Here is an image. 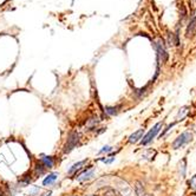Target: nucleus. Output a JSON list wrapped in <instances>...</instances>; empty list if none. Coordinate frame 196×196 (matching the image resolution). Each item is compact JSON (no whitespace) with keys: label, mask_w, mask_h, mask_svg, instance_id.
Masks as SVG:
<instances>
[{"label":"nucleus","mask_w":196,"mask_h":196,"mask_svg":"<svg viewBox=\"0 0 196 196\" xmlns=\"http://www.w3.org/2000/svg\"><path fill=\"white\" fill-rule=\"evenodd\" d=\"M78 142H79V133L77 131L70 132L69 137H67V141H66V144L64 145V154L71 153L77 147Z\"/></svg>","instance_id":"f257e3e1"},{"label":"nucleus","mask_w":196,"mask_h":196,"mask_svg":"<svg viewBox=\"0 0 196 196\" xmlns=\"http://www.w3.org/2000/svg\"><path fill=\"white\" fill-rule=\"evenodd\" d=\"M161 128H162V123H157V124H155V127H154L153 129H150L149 132H148L145 136H143V138L141 140L142 145H147L148 143H150V142L153 141L154 138L156 137V135L160 132Z\"/></svg>","instance_id":"f03ea898"},{"label":"nucleus","mask_w":196,"mask_h":196,"mask_svg":"<svg viewBox=\"0 0 196 196\" xmlns=\"http://www.w3.org/2000/svg\"><path fill=\"white\" fill-rule=\"evenodd\" d=\"M189 141H191V133L190 132H183V133H181L176 140L175 142L173 143V148L174 149H178V148H181V147H183L184 144H187Z\"/></svg>","instance_id":"7ed1b4c3"},{"label":"nucleus","mask_w":196,"mask_h":196,"mask_svg":"<svg viewBox=\"0 0 196 196\" xmlns=\"http://www.w3.org/2000/svg\"><path fill=\"white\" fill-rule=\"evenodd\" d=\"M40 163L43 164L45 169H51L55 165V160L51 156H45V155H43L42 158H40Z\"/></svg>","instance_id":"20e7f679"},{"label":"nucleus","mask_w":196,"mask_h":196,"mask_svg":"<svg viewBox=\"0 0 196 196\" xmlns=\"http://www.w3.org/2000/svg\"><path fill=\"white\" fill-rule=\"evenodd\" d=\"M196 32V17H193L191 20L189 22L188 27H187V31H185V35L189 38V37H193Z\"/></svg>","instance_id":"39448f33"},{"label":"nucleus","mask_w":196,"mask_h":196,"mask_svg":"<svg viewBox=\"0 0 196 196\" xmlns=\"http://www.w3.org/2000/svg\"><path fill=\"white\" fill-rule=\"evenodd\" d=\"M93 175H95V171H93V170H89V169H86L85 171H83L82 174L78 176V181H79V182H85V181H89L90 178H92V177H93Z\"/></svg>","instance_id":"423d86ee"},{"label":"nucleus","mask_w":196,"mask_h":196,"mask_svg":"<svg viewBox=\"0 0 196 196\" xmlns=\"http://www.w3.org/2000/svg\"><path fill=\"white\" fill-rule=\"evenodd\" d=\"M57 178H58V173H52V174L47 175L45 177V180L43 181V185L44 187H49V185L52 184Z\"/></svg>","instance_id":"0eeeda50"},{"label":"nucleus","mask_w":196,"mask_h":196,"mask_svg":"<svg viewBox=\"0 0 196 196\" xmlns=\"http://www.w3.org/2000/svg\"><path fill=\"white\" fill-rule=\"evenodd\" d=\"M143 133H144V129H140V130L135 131L130 137H129V143H136V142H138L142 138Z\"/></svg>","instance_id":"6e6552de"},{"label":"nucleus","mask_w":196,"mask_h":196,"mask_svg":"<svg viewBox=\"0 0 196 196\" xmlns=\"http://www.w3.org/2000/svg\"><path fill=\"white\" fill-rule=\"evenodd\" d=\"M86 162H87V160H83V161H79V162L75 163L71 168H70V169H69V174H75L77 170L82 169V167L86 163Z\"/></svg>","instance_id":"1a4fd4ad"},{"label":"nucleus","mask_w":196,"mask_h":196,"mask_svg":"<svg viewBox=\"0 0 196 196\" xmlns=\"http://www.w3.org/2000/svg\"><path fill=\"white\" fill-rule=\"evenodd\" d=\"M157 52H158V56H161L162 63H165L167 59H168V55H167V52H165V50H164L162 44H157Z\"/></svg>","instance_id":"9d476101"},{"label":"nucleus","mask_w":196,"mask_h":196,"mask_svg":"<svg viewBox=\"0 0 196 196\" xmlns=\"http://www.w3.org/2000/svg\"><path fill=\"white\" fill-rule=\"evenodd\" d=\"M135 191H136V195L137 196H144V187L142 185L141 182H136L135 184Z\"/></svg>","instance_id":"9b49d317"},{"label":"nucleus","mask_w":196,"mask_h":196,"mask_svg":"<svg viewBox=\"0 0 196 196\" xmlns=\"http://www.w3.org/2000/svg\"><path fill=\"white\" fill-rule=\"evenodd\" d=\"M118 108L120 106H105V112L109 116H115L118 112Z\"/></svg>","instance_id":"f8f14e48"},{"label":"nucleus","mask_w":196,"mask_h":196,"mask_svg":"<svg viewBox=\"0 0 196 196\" xmlns=\"http://www.w3.org/2000/svg\"><path fill=\"white\" fill-rule=\"evenodd\" d=\"M44 173H45V168H44V165L40 162L39 163H37V165H35V174L38 175H43Z\"/></svg>","instance_id":"ddd939ff"},{"label":"nucleus","mask_w":196,"mask_h":196,"mask_svg":"<svg viewBox=\"0 0 196 196\" xmlns=\"http://www.w3.org/2000/svg\"><path fill=\"white\" fill-rule=\"evenodd\" d=\"M98 122H99V120L98 118H92V120H89V123H87V128H93L95 125H97L98 124Z\"/></svg>","instance_id":"4468645a"},{"label":"nucleus","mask_w":196,"mask_h":196,"mask_svg":"<svg viewBox=\"0 0 196 196\" xmlns=\"http://www.w3.org/2000/svg\"><path fill=\"white\" fill-rule=\"evenodd\" d=\"M112 150V147H110V145H105V147H103L100 150H99V154H103V153H109Z\"/></svg>","instance_id":"2eb2a0df"},{"label":"nucleus","mask_w":196,"mask_h":196,"mask_svg":"<svg viewBox=\"0 0 196 196\" xmlns=\"http://www.w3.org/2000/svg\"><path fill=\"white\" fill-rule=\"evenodd\" d=\"M113 160H115L113 157H110V158H106V157H105V158H100V161H103L104 163H106V164H110L111 162H113Z\"/></svg>","instance_id":"dca6fc26"},{"label":"nucleus","mask_w":196,"mask_h":196,"mask_svg":"<svg viewBox=\"0 0 196 196\" xmlns=\"http://www.w3.org/2000/svg\"><path fill=\"white\" fill-rule=\"evenodd\" d=\"M51 195H52V191H49V193H45V194L42 196H51Z\"/></svg>","instance_id":"f3484780"},{"label":"nucleus","mask_w":196,"mask_h":196,"mask_svg":"<svg viewBox=\"0 0 196 196\" xmlns=\"http://www.w3.org/2000/svg\"><path fill=\"white\" fill-rule=\"evenodd\" d=\"M144 196H153V195H149V194H145Z\"/></svg>","instance_id":"a211bd4d"}]
</instances>
